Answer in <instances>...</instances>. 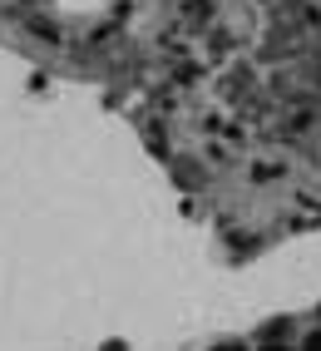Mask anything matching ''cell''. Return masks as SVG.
I'll list each match as a JSON object with an SVG mask.
<instances>
[{"label":"cell","mask_w":321,"mask_h":351,"mask_svg":"<svg viewBox=\"0 0 321 351\" xmlns=\"http://www.w3.org/2000/svg\"><path fill=\"white\" fill-rule=\"evenodd\" d=\"M257 351H292V341H262Z\"/></svg>","instance_id":"4"},{"label":"cell","mask_w":321,"mask_h":351,"mask_svg":"<svg viewBox=\"0 0 321 351\" xmlns=\"http://www.w3.org/2000/svg\"><path fill=\"white\" fill-rule=\"evenodd\" d=\"M262 341H292V322H287V317L262 322Z\"/></svg>","instance_id":"1"},{"label":"cell","mask_w":321,"mask_h":351,"mask_svg":"<svg viewBox=\"0 0 321 351\" xmlns=\"http://www.w3.org/2000/svg\"><path fill=\"white\" fill-rule=\"evenodd\" d=\"M316 317H321V312H316Z\"/></svg>","instance_id":"6"},{"label":"cell","mask_w":321,"mask_h":351,"mask_svg":"<svg viewBox=\"0 0 321 351\" xmlns=\"http://www.w3.org/2000/svg\"><path fill=\"white\" fill-rule=\"evenodd\" d=\"M302 351H321V326H316V332H307V337H302Z\"/></svg>","instance_id":"2"},{"label":"cell","mask_w":321,"mask_h":351,"mask_svg":"<svg viewBox=\"0 0 321 351\" xmlns=\"http://www.w3.org/2000/svg\"><path fill=\"white\" fill-rule=\"evenodd\" d=\"M99 351H129V341H119V337H109V341H104Z\"/></svg>","instance_id":"3"},{"label":"cell","mask_w":321,"mask_h":351,"mask_svg":"<svg viewBox=\"0 0 321 351\" xmlns=\"http://www.w3.org/2000/svg\"><path fill=\"white\" fill-rule=\"evenodd\" d=\"M213 351H247V346H242V341H218Z\"/></svg>","instance_id":"5"}]
</instances>
